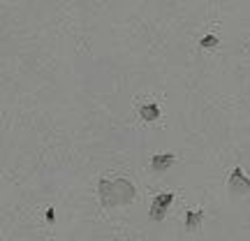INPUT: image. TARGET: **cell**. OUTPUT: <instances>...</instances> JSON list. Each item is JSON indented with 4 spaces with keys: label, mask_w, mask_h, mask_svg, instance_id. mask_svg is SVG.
Wrapping results in <instances>:
<instances>
[{
    "label": "cell",
    "mask_w": 250,
    "mask_h": 241,
    "mask_svg": "<svg viewBox=\"0 0 250 241\" xmlns=\"http://www.w3.org/2000/svg\"><path fill=\"white\" fill-rule=\"evenodd\" d=\"M98 193H100V202L102 206H121V204H130L137 195L134 186L130 183L127 179H114V181H107V179H100L98 183Z\"/></svg>",
    "instance_id": "6da1fadb"
},
{
    "label": "cell",
    "mask_w": 250,
    "mask_h": 241,
    "mask_svg": "<svg viewBox=\"0 0 250 241\" xmlns=\"http://www.w3.org/2000/svg\"><path fill=\"white\" fill-rule=\"evenodd\" d=\"M171 202H174V193H162V195H155V197H153L151 209H148V216H151V220L160 223L162 218L167 216V211H169Z\"/></svg>",
    "instance_id": "7a4b0ae2"
},
{
    "label": "cell",
    "mask_w": 250,
    "mask_h": 241,
    "mask_svg": "<svg viewBox=\"0 0 250 241\" xmlns=\"http://www.w3.org/2000/svg\"><path fill=\"white\" fill-rule=\"evenodd\" d=\"M176 162V155L174 153H158L151 158V170L153 172H167Z\"/></svg>",
    "instance_id": "3957f363"
},
{
    "label": "cell",
    "mask_w": 250,
    "mask_h": 241,
    "mask_svg": "<svg viewBox=\"0 0 250 241\" xmlns=\"http://www.w3.org/2000/svg\"><path fill=\"white\" fill-rule=\"evenodd\" d=\"M229 188L236 190V193H248V188H250L248 176H246L241 170H234L232 174H229Z\"/></svg>",
    "instance_id": "277c9868"
},
{
    "label": "cell",
    "mask_w": 250,
    "mask_h": 241,
    "mask_svg": "<svg viewBox=\"0 0 250 241\" xmlns=\"http://www.w3.org/2000/svg\"><path fill=\"white\" fill-rule=\"evenodd\" d=\"M160 107H158V102H146V105H142L139 107V116L144 118V121H158L160 118Z\"/></svg>",
    "instance_id": "5b68a950"
},
{
    "label": "cell",
    "mask_w": 250,
    "mask_h": 241,
    "mask_svg": "<svg viewBox=\"0 0 250 241\" xmlns=\"http://www.w3.org/2000/svg\"><path fill=\"white\" fill-rule=\"evenodd\" d=\"M202 220H204V214H202V211H188L186 214V230L188 232L197 230V227L202 225Z\"/></svg>",
    "instance_id": "8992f818"
},
{
    "label": "cell",
    "mask_w": 250,
    "mask_h": 241,
    "mask_svg": "<svg viewBox=\"0 0 250 241\" xmlns=\"http://www.w3.org/2000/svg\"><path fill=\"white\" fill-rule=\"evenodd\" d=\"M199 44L204 46V49H213V46H218V37L215 35H206V37H202V42Z\"/></svg>",
    "instance_id": "52a82bcc"
},
{
    "label": "cell",
    "mask_w": 250,
    "mask_h": 241,
    "mask_svg": "<svg viewBox=\"0 0 250 241\" xmlns=\"http://www.w3.org/2000/svg\"><path fill=\"white\" fill-rule=\"evenodd\" d=\"M46 220H49V223H54V220H56V211H54V209H49V211H46Z\"/></svg>",
    "instance_id": "ba28073f"
}]
</instances>
